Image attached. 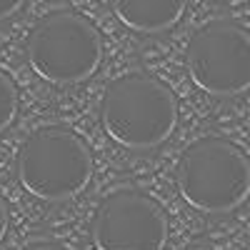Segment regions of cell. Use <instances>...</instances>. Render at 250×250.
Returning a JSON list of instances; mask_svg holds the SVG:
<instances>
[{"label": "cell", "instance_id": "1", "mask_svg": "<svg viewBox=\"0 0 250 250\" xmlns=\"http://www.w3.org/2000/svg\"><path fill=\"white\" fill-rule=\"evenodd\" d=\"M98 113L110 140L128 150H150L173 135L178 100L168 83L133 70L105 85Z\"/></svg>", "mask_w": 250, "mask_h": 250}, {"label": "cell", "instance_id": "2", "mask_svg": "<svg viewBox=\"0 0 250 250\" xmlns=\"http://www.w3.org/2000/svg\"><path fill=\"white\" fill-rule=\"evenodd\" d=\"M180 198L203 213H230L250 195V160L233 140L200 135L175 163Z\"/></svg>", "mask_w": 250, "mask_h": 250}, {"label": "cell", "instance_id": "3", "mask_svg": "<svg viewBox=\"0 0 250 250\" xmlns=\"http://www.w3.org/2000/svg\"><path fill=\"white\" fill-rule=\"evenodd\" d=\"M15 175L33 198L48 203L68 200L90 183L93 155L88 143L68 125L48 123L35 128L20 145Z\"/></svg>", "mask_w": 250, "mask_h": 250}, {"label": "cell", "instance_id": "4", "mask_svg": "<svg viewBox=\"0 0 250 250\" xmlns=\"http://www.w3.org/2000/svg\"><path fill=\"white\" fill-rule=\"evenodd\" d=\"M30 70L53 85L88 80L103 60L100 30L75 10H53L40 18L25 45Z\"/></svg>", "mask_w": 250, "mask_h": 250}, {"label": "cell", "instance_id": "5", "mask_svg": "<svg viewBox=\"0 0 250 250\" xmlns=\"http://www.w3.org/2000/svg\"><path fill=\"white\" fill-rule=\"evenodd\" d=\"M188 75L208 95L233 98L250 90V30L230 18L200 25L185 50Z\"/></svg>", "mask_w": 250, "mask_h": 250}, {"label": "cell", "instance_id": "6", "mask_svg": "<svg viewBox=\"0 0 250 250\" xmlns=\"http://www.w3.org/2000/svg\"><path fill=\"white\" fill-rule=\"evenodd\" d=\"M90 233L100 250H163L168 215L153 195L123 185L95 205Z\"/></svg>", "mask_w": 250, "mask_h": 250}, {"label": "cell", "instance_id": "7", "mask_svg": "<svg viewBox=\"0 0 250 250\" xmlns=\"http://www.w3.org/2000/svg\"><path fill=\"white\" fill-rule=\"evenodd\" d=\"M188 0H110L120 23L145 35L170 30L185 13Z\"/></svg>", "mask_w": 250, "mask_h": 250}, {"label": "cell", "instance_id": "8", "mask_svg": "<svg viewBox=\"0 0 250 250\" xmlns=\"http://www.w3.org/2000/svg\"><path fill=\"white\" fill-rule=\"evenodd\" d=\"M18 88L5 70H0V133L8 130L18 115Z\"/></svg>", "mask_w": 250, "mask_h": 250}, {"label": "cell", "instance_id": "9", "mask_svg": "<svg viewBox=\"0 0 250 250\" xmlns=\"http://www.w3.org/2000/svg\"><path fill=\"white\" fill-rule=\"evenodd\" d=\"M25 0H0V20H8L13 18L20 8H23Z\"/></svg>", "mask_w": 250, "mask_h": 250}, {"label": "cell", "instance_id": "10", "mask_svg": "<svg viewBox=\"0 0 250 250\" xmlns=\"http://www.w3.org/2000/svg\"><path fill=\"white\" fill-rule=\"evenodd\" d=\"M5 230H8V208H5V200L0 198V240H3Z\"/></svg>", "mask_w": 250, "mask_h": 250}]
</instances>
